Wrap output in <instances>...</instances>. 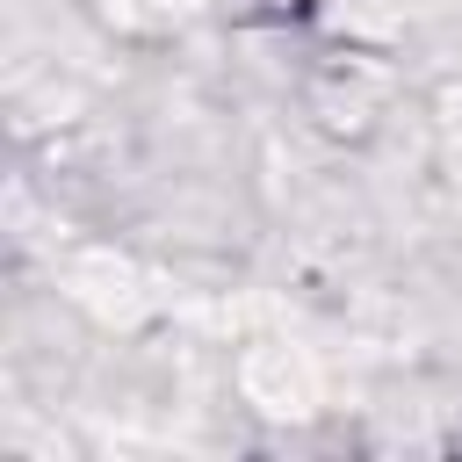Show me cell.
Segmentation results:
<instances>
[{
	"instance_id": "5",
	"label": "cell",
	"mask_w": 462,
	"mask_h": 462,
	"mask_svg": "<svg viewBox=\"0 0 462 462\" xmlns=\"http://www.w3.org/2000/svg\"><path fill=\"white\" fill-rule=\"evenodd\" d=\"M123 7H130L137 22H188L202 0H123Z\"/></svg>"
},
{
	"instance_id": "4",
	"label": "cell",
	"mask_w": 462,
	"mask_h": 462,
	"mask_svg": "<svg viewBox=\"0 0 462 462\" xmlns=\"http://www.w3.org/2000/svg\"><path fill=\"white\" fill-rule=\"evenodd\" d=\"M440 166H448V180L462 188V87L440 94Z\"/></svg>"
},
{
	"instance_id": "3",
	"label": "cell",
	"mask_w": 462,
	"mask_h": 462,
	"mask_svg": "<svg viewBox=\"0 0 462 462\" xmlns=\"http://www.w3.org/2000/svg\"><path fill=\"white\" fill-rule=\"evenodd\" d=\"M310 108H318L325 130L361 137V130L375 123V108H383V72H361V58H332V65L310 79Z\"/></svg>"
},
{
	"instance_id": "2",
	"label": "cell",
	"mask_w": 462,
	"mask_h": 462,
	"mask_svg": "<svg viewBox=\"0 0 462 462\" xmlns=\"http://www.w3.org/2000/svg\"><path fill=\"white\" fill-rule=\"evenodd\" d=\"M58 282H65V296H72L79 310H94L101 325H144V318H152V289H144L137 260H123L116 245L72 253Z\"/></svg>"
},
{
	"instance_id": "1",
	"label": "cell",
	"mask_w": 462,
	"mask_h": 462,
	"mask_svg": "<svg viewBox=\"0 0 462 462\" xmlns=\"http://www.w3.org/2000/svg\"><path fill=\"white\" fill-rule=\"evenodd\" d=\"M238 397L260 419H310L325 397V368L296 339H253L238 346Z\"/></svg>"
}]
</instances>
